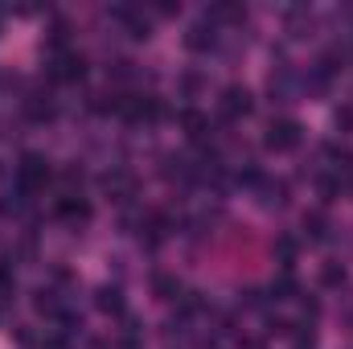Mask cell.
<instances>
[{
	"label": "cell",
	"mask_w": 353,
	"mask_h": 349,
	"mask_svg": "<svg viewBox=\"0 0 353 349\" xmlns=\"http://www.w3.org/2000/svg\"><path fill=\"white\" fill-rule=\"evenodd\" d=\"M46 181H50V161L41 152H25L21 165H17V189L37 193V189H46Z\"/></svg>",
	"instance_id": "obj_1"
},
{
	"label": "cell",
	"mask_w": 353,
	"mask_h": 349,
	"mask_svg": "<svg viewBox=\"0 0 353 349\" xmlns=\"http://www.w3.org/2000/svg\"><path fill=\"white\" fill-rule=\"evenodd\" d=\"M300 132H304V128H300L296 119H288V115H283V119H271L263 144L271 148V152H292V148L300 144Z\"/></svg>",
	"instance_id": "obj_2"
},
{
	"label": "cell",
	"mask_w": 353,
	"mask_h": 349,
	"mask_svg": "<svg viewBox=\"0 0 353 349\" xmlns=\"http://www.w3.org/2000/svg\"><path fill=\"white\" fill-rule=\"evenodd\" d=\"M83 74H87V58L74 54V50H58V58L50 66V79L54 83H79Z\"/></svg>",
	"instance_id": "obj_3"
},
{
	"label": "cell",
	"mask_w": 353,
	"mask_h": 349,
	"mask_svg": "<svg viewBox=\"0 0 353 349\" xmlns=\"http://www.w3.org/2000/svg\"><path fill=\"white\" fill-rule=\"evenodd\" d=\"M251 107H255V103H251V90H247V87H239V83H234V87L222 90V119H226V123L247 119V115H251Z\"/></svg>",
	"instance_id": "obj_4"
},
{
	"label": "cell",
	"mask_w": 353,
	"mask_h": 349,
	"mask_svg": "<svg viewBox=\"0 0 353 349\" xmlns=\"http://www.w3.org/2000/svg\"><path fill=\"white\" fill-rule=\"evenodd\" d=\"M214 41H218V25H214V21H197V25H189V33H185V46H189L193 54L214 50Z\"/></svg>",
	"instance_id": "obj_5"
},
{
	"label": "cell",
	"mask_w": 353,
	"mask_h": 349,
	"mask_svg": "<svg viewBox=\"0 0 353 349\" xmlns=\"http://www.w3.org/2000/svg\"><path fill=\"white\" fill-rule=\"evenodd\" d=\"M181 128H185V132H189V140H197V144H205V140H210V132H214V128H210V115H201V111H193V107H185V111H181Z\"/></svg>",
	"instance_id": "obj_6"
},
{
	"label": "cell",
	"mask_w": 353,
	"mask_h": 349,
	"mask_svg": "<svg viewBox=\"0 0 353 349\" xmlns=\"http://www.w3.org/2000/svg\"><path fill=\"white\" fill-rule=\"evenodd\" d=\"M58 218H70V222H87V218H90V206H87V201H79L74 193H66V197H58Z\"/></svg>",
	"instance_id": "obj_7"
},
{
	"label": "cell",
	"mask_w": 353,
	"mask_h": 349,
	"mask_svg": "<svg viewBox=\"0 0 353 349\" xmlns=\"http://www.w3.org/2000/svg\"><path fill=\"white\" fill-rule=\"evenodd\" d=\"M304 235H308L312 243H325V239H329V218H325L321 210L304 214Z\"/></svg>",
	"instance_id": "obj_8"
},
{
	"label": "cell",
	"mask_w": 353,
	"mask_h": 349,
	"mask_svg": "<svg viewBox=\"0 0 353 349\" xmlns=\"http://www.w3.org/2000/svg\"><path fill=\"white\" fill-rule=\"evenodd\" d=\"M94 304H99L103 312H111V317H123V292H119V288H99Z\"/></svg>",
	"instance_id": "obj_9"
},
{
	"label": "cell",
	"mask_w": 353,
	"mask_h": 349,
	"mask_svg": "<svg viewBox=\"0 0 353 349\" xmlns=\"http://www.w3.org/2000/svg\"><path fill=\"white\" fill-rule=\"evenodd\" d=\"M25 111H29V119H33V123L54 119V103H50V94H33V99L25 103Z\"/></svg>",
	"instance_id": "obj_10"
},
{
	"label": "cell",
	"mask_w": 353,
	"mask_h": 349,
	"mask_svg": "<svg viewBox=\"0 0 353 349\" xmlns=\"http://www.w3.org/2000/svg\"><path fill=\"white\" fill-rule=\"evenodd\" d=\"M152 288H157V296H161V300H176V296H181V283H176L173 275H165V271H157V275H152Z\"/></svg>",
	"instance_id": "obj_11"
},
{
	"label": "cell",
	"mask_w": 353,
	"mask_h": 349,
	"mask_svg": "<svg viewBox=\"0 0 353 349\" xmlns=\"http://www.w3.org/2000/svg\"><path fill=\"white\" fill-rule=\"evenodd\" d=\"M288 201V185L283 181H263V206H283Z\"/></svg>",
	"instance_id": "obj_12"
},
{
	"label": "cell",
	"mask_w": 353,
	"mask_h": 349,
	"mask_svg": "<svg viewBox=\"0 0 353 349\" xmlns=\"http://www.w3.org/2000/svg\"><path fill=\"white\" fill-rule=\"evenodd\" d=\"M321 283H325V288H341V283H345V267H341V263H325V267H321Z\"/></svg>",
	"instance_id": "obj_13"
},
{
	"label": "cell",
	"mask_w": 353,
	"mask_h": 349,
	"mask_svg": "<svg viewBox=\"0 0 353 349\" xmlns=\"http://www.w3.org/2000/svg\"><path fill=\"white\" fill-rule=\"evenodd\" d=\"M292 296H296V279H292V275L283 271V275H279V279L271 283V300H292Z\"/></svg>",
	"instance_id": "obj_14"
},
{
	"label": "cell",
	"mask_w": 353,
	"mask_h": 349,
	"mask_svg": "<svg viewBox=\"0 0 353 349\" xmlns=\"http://www.w3.org/2000/svg\"><path fill=\"white\" fill-rule=\"evenodd\" d=\"M275 255H279L283 267H292V263H296V243H292L288 235H283V239H275Z\"/></svg>",
	"instance_id": "obj_15"
},
{
	"label": "cell",
	"mask_w": 353,
	"mask_h": 349,
	"mask_svg": "<svg viewBox=\"0 0 353 349\" xmlns=\"http://www.w3.org/2000/svg\"><path fill=\"white\" fill-rule=\"evenodd\" d=\"M333 119H337V128H341V132H353V107H337V115H333Z\"/></svg>",
	"instance_id": "obj_16"
},
{
	"label": "cell",
	"mask_w": 353,
	"mask_h": 349,
	"mask_svg": "<svg viewBox=\"0 0 353 349\" xmlns=\"http://www.w3.org/2000/svg\"><path fill=\"white\" fill-rule=\"evenodd\" d=\"M8 288H12V263L0 255V292H8Z\"/></svg>",
	"instance_id": "obj_17"
},
{
	"label": "cell",
	"mask_w": 353,
	"mask_h": 349,
	"mask_svg": "<svg viewBox=\"0 0 353 349\" xmlns=\"http://www.w3.org/2000/svg\"><path fill=\"white\" fill-rule=\"evenodd\" d=\"M337 189H341V185H337L333 177H321V197H325V201H333V197H337Z\"/></svg>",
	"instance_id": "obj_18"
},
{
	"label": "cell",
	"mask_w": 353,
	"mask_h": 349,
	"mask_svg": "<svg viewBox=\"0 0 353 349\" xmlns=\"http://www.w3.org/2000/svg\"><path fill=\"white\" fill-rule=\"evenodd\" d=\"M41 349H70V341H66V333H50V337L41 341Z\"/></svg>",
	"instance_id": "obj_19"
},
{
	"label": "cell",
	"mask_w": 353,
	"mask_h": 349,
	"mask_svg": "<svg viewBox=\"0 0 353 349\" xmlns=\"http://www.w3.org/2000/svg\"><path fill=\"white\" fill-rule=\"evenodd\" d=\"M115 349H140V337H136V333H123V337H119V346Z\"/></svg>",
	"instance_id": "obj_20"
},
{
	"label": "cell",
	"mask_w": 353,
	"mask_h": 349,
	"mask_svg": "<svg viewBox=\"0 0 353 349\" xmlns=\"http://www.w3.org/2000/svg\"><path fill=\"white\" fill-rule=\"evenodd\" d=\"M247 349H263V346H247Z\"/></svg>",
	"instance_id": "obj_21"
}]
</instances>
